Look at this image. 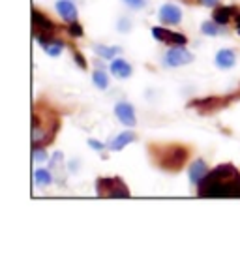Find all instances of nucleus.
I'll list each match as a JSON object with an SVG mask.
<instances>
[{
	"mask_svg": "<svg viewBox=\"0 0 240 259\" xmlns=\"http://www.w3.org/2000/svg\"><path fill=\"white\" fill-rule=\"evenodd\" d=\"M115 117L120 120V124L128 126V128H131V126L137 124L135 109H133V105H131L130 102H118V104L115 105Z\"/></svg>",
	"mask_w": 240,
	"mask_h": 259,
	"instance_id": "nucleus-9",
	"label": "nucleus"
},
{
	"mask_svg": "<svg viewBox=\"0 0 240 259\" xmlns=\"http://www.w3.org/2000/svg\"><path fill=\"white\" fill-rule=\"evenodd\" d=\"M214 62L220 70H231L236 64V55H234L233 49H220V51L216 53Z\"/></svg>",
	"mask_w": 240,
	"mask_h": 259,
	"instance_id": "nucleus-13",
	"label": "nucleus"
},
{
	"mask_svg": "<svg viewBox=\"0 0 240 259\" xmlns=\"http://www.w3.org/2000/svg\"><path fill=\"white\" fill-rule=\"evenodd\" d=\"M135 139H137V137H135V134H133V132H122V134H118V136L115 137L109 145H107V149L118 152V150H122L124 147H128V145H130V143H133Z\"/></svg>",
	"mask_w": 240,
	"mask_h": 259,
	"instance_id": "nucleus-16",
	"label": "nucleus"
},
{
	"mask_svg": "<svg viewBox=\"0 0 240 259\" xmlns=\"http://www.w3.org/2000/svg\"><path fill=\"white\" fill-rule=\"evenodd\" d=\"M236 30H238V34H240V13L236 15Z\"/></svg>",
	"mask_w": 240,
	"mask_h": 259,
	"instance_id": "nucleus-29",
	"label": "nucleus"
},
{
	"mask_svg": "<svg viewBox=\"0 0 240 259\" xmlns=\"http://www.w3.org/2000/svg\"><path fill=\"white\" fill-rule=\"evenodd\" d=\"M32 160L36 163L49 162V156H47V152H45V147H41V145H32Z\"/></svg>",
	"mask_w": 240,
	"mask_h": 259,
	"instance_id": "nucleus-21",
	"label": "nucleus"
},
{
	"mask_svg": "<svg viewBox=\"0 0 240 259\" xmlns=\"http://www.w3.org/2000/svg\"><path fill=\"white\" fill-rule=\"evenodd\" d=\"M122 2L131 10H143L145 8V0H122Z\"/></svg>",
	"mask_w": 240,
	"mask_h": 259,
	"instance_id": "nucleus-24",
	"label": "nucleus"
},
{
	"mask_svg": "<svg viewBox=\"0 0 240 259\" xmlns=\"http://www.w3.org/2000/svg\"><path fill=\"white\" fill-rule=\"evenodd\" d=\"M220 26L216 21H205L201 25V32L205 36H220Z\"/></svg>",
	"mask_w": 240,
	"mask_h": 259,
	"instance_id": "nucleus-22",
	"label": "nucleus"
},
{
	"mask_svg": "<svg viewBox=\"0 0 240 259\" xmlns=\"http://www.w3.org/2000/svg\"><path fill=\"white\" fill-rule=\"evenodd\" d=\"M88 147L94 150H105V145L104 143L96 141V139H88Z\"/></svg>",
	"mask_w": 240,
	"mask_h": 259,
	"instance_id": "nucleus-27",
	"label": "nucleus"
},
{
	"mask_svg": "<svg viewBox=\"0 0 240 259\" xmlns=\"http://www.w3.org/2000/svg\"><path fill=\"white\" fill-rule=\"evenodd\" d=\"M41 49L49 55V57H60V53L64 51V44L60 41V39H55V38H39L36 39Z\"/></svg>",
	"mask_w": 240,
	"mask_h": 259,
	"instance_id": "nucleus-14",
	"label": "nucleus"
},
{
	"mask_svg": "<svg viewBox=\"0 0 240 259\" xmlns=\"http://www.w3.org/2000/svg\"><path fill=\"white\" fill-rule=\"evenodd\" d=\"M57 12L66 23H75L77 21V6L73 0H57Z\"/></svg>",
	"mask_w": 240,
	"mask_h": 259,
	"instance_id": "nucleus-11",
	"label": "nucleus"
},
{
	"mask_svg": "<svg viewBox=\"0 0 240 259\" xmlns=\"http://www.w3.org/2000/svg\"><path fill=\"white\" fill-rule=\"evenodd\" d=\"M236 13L233 6H220V8H214V13H212V21H216L218 25L225 26L229 21L233 19V15Z\"/></svg>",
	"mask_w": 240,
	"mask_h": 259,
	"instance_id": "nucleus-17",
	"label": "nucleus"
},
{
	"mask_svg": "<svg viewBox=\"0 0 240 259\" xmlns=\"http://www.w3.org/2000/svg\"><path fill=\"white\" fill-rule=\"evenodd\" d=\"M199 197H240V171L233 163H221L197 186Z\"/></svg>",
	"mask_w": 240,
	"mask_h": 259,
	"instance_id": "nucleus-1",
	"label": "nucleus"
},
{
	"mask_svg": "<svg viewBox=\"0 0 240 259\" xmlns=\"http://www.w3.org/2000/svg\"><path fill=\"white\" fill-rule=\"evenodd\" d=\"M118 30H120V32H128V30H130V21H128V19H120V21H118Z\"/></svg>",
	"mask_w": 240,
	"mask_h": 259,
	"instance_id": "nucleus-26",
	"label": "nucleus"
},
{
	"mask_svg": "<svg viewBox=\"0 0 240 259\" xmlns=\"http://www.w3.org/2000/svg\"><path fill=\"white\" fill-rule=\"evenodd\" d=\"M218 2H220V0H201V4H203V6H208V8H210V6L214 8L216 4H218Z\"/></svg>",
	"mask_w": 240,
	"mask_h": 259,
	"instance_id": "nucleus-28",
	"label": "nucleus"
},
{
	"mask_svg": "<svg viewBox=\"0 0 240 259\" xmlns=\"http://www.w3.org/2000/svg\"><path fill=\"white\" fill-rule=\"evenodd\" d=\"M96 194L105 199L130 197V190L120 177H102L96 181Z\"/></svg>",
	"mask_w": 240,
	"mask_h": 259,
	"instance_id": "nucleus-4",
	"label": "nucleus"
},
{
	"mask_svg": "<svg viewBox=\"0 0 240 259\" xmlns=\"http://www.w3.org/2000/svg\"><path fill=\"white\" fill-rule=\"evenodd\" d=\"M152 160L162 171L176 173L188 162L189 150L184 145H152L149 147Z\"/></svg>",
	"mask_w": 240,
	"mask_h": 259,
	"instance_id": "nucleus-2",
	"label": "nucleus"
},
{
	"mask_svg": "<svg viewBox=\"0 0 240 259\" xmlns=\"http://www.w3.org/2000/svg\"><path fill=\"white\" fill-rule=\"evenodd\" d=\"M207 175H208V165L205 163V160H195V162L189 165L188 177H189V182H191L194 186H199L201 181Z\"/></svg>",
	"mask_w": 240,
	"mask_h": 259,
	"instance_id": "nucleus-12",
	"label": "nucleus"
},
{
	"mask_svg": "<svg viewBox=\"0 0 240 259\" xmlns=\"http://www.w3.org/2000/svg\"><path fill=\"white\" fill-rule=\"evenodd\" d=\"M92 81H94L96 89H100V91L109 89V75H107L105 70H102V68H98V70L92 73Z\"/></svg>",
	"mask_w": 240,
	"mask_h": 259,
	"instance_id": "nucleus-20",
	"label": "nucleus"
},
{
	"mask_svg": "<svg viewBox=\"0 0 240 259\" xmlns=\"http://www.w3.org/2000/svg\"><path fill=\"white\" fill-rule=\"evenodd\" d=\"M158 17L165 25H178L182 21V10L178 6H175V4H163L160 8V12H158Z\"/></svg>",
	"mask_w": 240,
	"mask_h": 259,
	"instance_id": "nucleus-10",
	"label": "nucleus"
},
{
	"mask_svg": "<svg viewBox=\"0 0 240 259\" xmlns=\"http://www.w3.org/2000/svg\"><path fill=\"white\" fill-rule=\"evenodd\" d=\"M34 182H36V186H51L53 173L49 169H36L34 171Z\"/></svg>",
	"mask_w": 240,
	"mask_h": 259,
	"instance_id": "nucleus-18",
	"label": "nucleus"
},
{
	"mask_svg": "<svg viewBox=\"0 0 240 259\" xmlns=\"http://www.w3.org/2000/svg\"><path fill=\"white\" fill-rule=\"evenodd\" d=\"M68 32H70V36H73V38H83V36H84L83 26L79 25L77 21H75V23H70V25H68Z\"/></svg>",
	"mask_w": 240,
	"mask_h": 259,
	"instance_id": "nucleus-23",
	"label": "nucleus"
},
{
	"mask_svg": "<svg viewBox=\"0 0 240 259\" xmlns=\"http://www.w3.org/2000/svg\"><path fill=\"white\" fill-rule=\"evenodd\" d=\"M32 30H34V38H53V34L57 30V26L53 23L45 13H41L39 10L34 8L32 10Z\"/></svg>",
	"mask_w": 240,
	"mask_h": 259,
	"instance_id": "nucleus-6",
	"label": "nucleus"
},
{
	"mask_svg": "<svg viewBox=\"0 0 240 259\" xmlns=\"http://www.w3.org/2000/svg\"><path fill=\"white\" fill-rule=\"evenodd\" d=\"M111 73L118 79H128L131 75V64L124 59L111 60Z\"/></svg>",
	"mask_w": 240,
	"mask_h": 259,
	"instance_id": "nucleus-15",
	"label": "nucleus"
},
{
	"mask_svg": "<svg viewBox=\"0 0 240 259\" xmlns=\"http://www.w3.org/2000/svg\"><path fill=\"white\" fill-rule=\"evenodd\" d=\"M194 60V55L188 51V49H184V46H173V49H169L165 53V66L167 68H178V66H186L189 64Z\"/></svg>",
	"mask_w": 240,
	"mask_h": 259,
	"instance_id": "nucleus-7",
	"label": "nucleus"
},
{
	"mask_svg": "<svg viewBox=\"0 0 240 259\" xmlns=\"http://www.w3.org/2000/svg\"><path fill=\"white\" fill-rule=\"evenodd\" d=\"M59 118L55 113L49 115V118L39 117L38 111H34L32 115V145H41L45 147L49 143H53L55 136H57V130H59Z\"/></svg>",
	"mask_w": 240,
	"mask_h": 259,
	"instance_id": "nucleus-3",
	"label": "nucleus"
},
{
	"mask_svg": "<svg viewBox=\"0 0 240 259\" xmlns=\"http://www.w3.org/2000/svg\"><path fill=\"white\" fill-rule=\"evenodd\" d=\"M240 94H234V96H227V98H201V100H194V102H189L188 107H195V109L203 113V115H210V113H216V111H221L225 109L231 102H234Z\"/></svg>",
	"mask_w": 240,
	"mask_h": 259,
	"instance_id": "nucleus-5",
	"label": "nucleus"
},
{
	"mask_svg": "<svg viewBox=\"0 0 240 259\" xmlns=\"http://www.w3.org/2000/svg\"><path fill=\"white\" fill-rule=\"evenodd\" d=\"M94 53H96L98 57H102V59H107V60H113L117 59V55L120 53V47H105V46H94Z\"/></svg>",
	"mask_w": 240,
	"mask_h": 259,
	"instance_id": "nucleus-19",
	"label": "nucleus"
},
{
	"mask_svg": "<svg viewBox=\"0 0 240 259\" xmlns=\"http://www.w3.org/2000/svg\"><path fill=\"white\" fill-rule=\"evenodd\" d=\"M73 59H75V62L79 64V68L86 70V60H84V57L81 55V53H79V51H73Z\"/></svg>",
	"mask_w": 240,
	"mask_h": 259,
	"instance_id": "nucleus-25",
	"label": "nucleus"
},
{
	"mask_svg": "<svg viewBox=\"0 0 240 259\" xmlns=\"http://www.w3.org/2000/svg\"><path fill=\"white\" fill-rule=\"evenodd\" d=\"M152 36H154L158 41H163V44H167V46H171V47L186 46V44H188V38H186L184 34L167 30V28H163V26H154V28H152Z\"/></svg>",
	"mask_w": 240,
	"mask_h": 259,
	"instance_id": "nucleus-8",
	"label": "nucleus"
}]
</instances>
